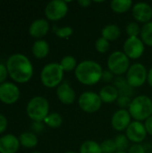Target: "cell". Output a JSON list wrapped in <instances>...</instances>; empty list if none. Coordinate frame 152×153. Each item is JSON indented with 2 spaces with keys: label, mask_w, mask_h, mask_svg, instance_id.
Wrapping results in <instances>:
<instances>
[{
  "label": "cell",
  "mask_w": 152,
  "mask_h": 153,
  "mask_svg": "<svg viewBox=\"0 0 152 153\" xmlns=\"http://www.w3.org/2000/svg\"><path fill=\"white\" fill-rule=\"evenodd\" d=\"M6 68L11 78L17 82L30 81L33 74V66L30 59L22 54H13L6 61Z\"/></svg>",
  "instance_id": "obj_1"
},
{
  "label": "cell",
  "mask_w": 152,
  "mask_h": 153,
  "mask_svg": "<svg viewBox=\"0 0 152 153\" xmlns=\"http://www.w3.org/2000/svg\"><path fill=\"white\" fill-rule=\"evenodd\" d=\"M32 153H40V152H32Z\"/></svg>",
  "instance_id": "obj_43"
},
{
  "label": "cell",
  "mask_w": 152,
  "mask_h": 153,
  "mask_svg": "<svg viewBox=\"0 0 152 153\" xmlns=\"http://www.w3.org/2000/svg\"><path fill=\"white\" fill-rule=\"evenodd\" d=\"M49 30V23L45 19H37L31 22L29 28L30 34L34 38H41Z\"/></svg>",
  "instance_id": "obj_17"
},
{
  "label": "cell",
  "mask_w": 152,
  "mask_h": 153,
  "mask_svg": "<svg viewBox=\"0 0 152 153\" xmlns=\"http://www.w3.org/2000/svg\"><path fill=\"white\" fill-rule=\"evenodd\" d=\"M7 126V119L4 116L0 115V134H2Z\"/></svg>",
  "instance_id": "obj_37"
},
{
  "label": "cell",
  "mask_w": 152,
  "mask_h": 153,
  "mask_svg": "<svg viewBox=\"0 0 152 153\" xmlns=\"http://www.w3.org/2000/svg\"><path fill=\"white\" fill-rule=\"evenodd\" d=\"M32 53L37 58H44L49 53V45L44 39L36 40L32 46Z\"/></svg>",
  "instance_id": "obj_19"
},
{
  "label": "cell",
  "mask_w": 152,
  "mask_h": 153,
  "mask_svg": "<svg viewBox=\"0 0 152 153\" xmlns=\"http://www.w3.org/2000/svg\"><path fill=\"white\" fill-rule=\"evenodd\" d=\"M133 16L138 22L143 24L151 22L152 7L145 2H138L133 5L132 8Z\"/></svg>",
  "instance_id": "obj_14"
},
{
  "label": "cell",
  "mask_w": 152,
  "mask_h": 153,
  "mask_svg": "<svg viewBox=\"0 0 152 153\" xmlns=\"http://www.w3.org/2000/svg\"><path fill=\"white\" fill-rule=\"evenodd\" d=\"M31 129L34 131V132H37V133H39L41 131H43L44 129V126L41 122H33L31 124Z\"/></svg>",
  "instance_id": "obj_36"
},
{
  "label": "cell",
  "mask_w": 152,
  "mask_h": 153,
  "mask_svg": "<svg viewBox=\"0 0 152 153\" xmlns=\"http://www.w3.org/2000/svg\"><path fill=\"white\" fill-rule=\"evenodd\" d=\"M102 100L99 95L94 91H84L78 99V105L80 108L86 113H94L99 110L102 105Z\"/></svg>",
  "instance_id": "obj_8"
},
{
  "label": "cell",
  "mask_w": 152,
  "mask_h": 153,
  "mask_svg": "<svg viewBox=\"0 0 152 153\" xmlns=\"http://www.w3.org/2000/svg\"><path fill=\"white\" fill-rule=\"evenodd\" d=\"M130 59L123 51H115L108 58V70L115 75L122 76L130 68Z\"/></svg>",
  "instance_id": "obj_6"
},
{
  "label": "cell",
  "mask_w": 152,
  "mask_h": 153,
  "mask_svg": "<svg viewBox=\"0 0 152 153\" xmlns=\"http://www.w3.org/2000/svg\"><path fill=\"white\" fill-rule=\"evenodd\" d=\"M64 70L58 63H49L46 65L40 74V79L44 86L47 88L58 87L63 82Z\"/></svg>",
  "instance_id": "obj_4"
},
{
  "label": "cell",
  "mask_w": 152,
  "mask_h": 153,
  "mask_svg": "<svg viewBox=\"0 0 152 153\" xmlns=\"http://www.w3.org/2000/svg\"><path fill=\"white\" fill-rule=\"evenodd\" d=\"M65 153H77V152H66Z\"/></svg>",
  "instance_id": "obj_42"
},
{
  "label": "cell",
  "mask_w": 152,
  "mask_h": 153,
  "mask_svg": "<svg viewBox=\"0 0 152 153\" xmlns=\"http://www.w3.org/2000/svg\"><path fill=\"white\" fill-rule=\"evenodd\" d=\"M67 3L63 0H52L45 8V14L50 21H58L63 19L67 14Z\"/></svg>",
  "instance_id": "obj_9"
},
{
  "label": "cell",
  "mask_w": 152,
  "mask_h": 153,
  "mask_svg": "<svg viewBox=\"0 0 152 153\" xmlns=\"http://www.w3.org/2000/svg\"><path fill=\"white\" fill-rule=\"evenodd\" d=\"M55 32L58 38L66 39V38H69L73 34V28L70 26H64V27H59L56 29Z\"/></svg>",
  "instance_id": "obj_31"
},
{
  "label": "cell",
  "mask_w": 152,
  "mask_h": 153,
  "mask_svg": "<svg viewBox=\"0 0 152 153\" xmlns=\"http://www.w3.org/2000/svg\"><path fill=\"white\" fill-rule=\"evenodd\" d=\"M115 143L117 152H125L129 148V140L125 134H118L115 138Z\"/></svg>",
  "instance_id": "obj_27"
},
{
  "label": "cell",
  "mask_w": 152,
  "mask_h": 153,
  "mask_svg": "<svg viewBox=\"0 0 152 153\" xmlns=\"http://www.w3.org/2000/svg\"><path fill=\"white\" fill-rule=\"evenodd\" d=\"M102 66L96 61L84 60L78 64L74 74L79 82L83 85L97 84L102 78Z\"/></svg>",
  "instance_id": "obj_2"
},
{
  "label": "cell",
  "mask_w": 152,
  "mask_h": 153,
  "mask_svg": "<svg viewBox=\"0 0 152 153\" xmlns=\"http://www.w3.org/2000/svg\"><path fill=\"white\" fill-rule=\"evenodd\" d=\"M132 0H113L110 3V7L116 13H124L133 8Z\"/></svg>",
  "instance_id": "obj_21"
},
{
  "label": "cell",
  "mask_w": 152,
  "mask_h": 153,
  "mask_svg": "<svg viewBox=\"0 0 152 153\" xmlns=\"http://www.w3.org/2000/svg\"><path fill=\"white\" fill-rule=\"evenodd\" d=\"M20 146L19 139L13 134L0 137V153H15Z\"/></svg>",
  "instance_id": "obj_16"
},
{
  "label": "cell",
  "mask_w": 152,
  "mask_h": 153,
  "mask_svg": "<svg viewBox=\"0 0 152 153\" xmlns=\"http://www.w3.org/2000/svg\"><path fill=\"white\" fill-rule=\"evenodd\" d=\"M145 50V45L141 38H127L124 43V53L129 59L140 58Z\"/></svg>",
  "instance_id": "obj_10"
},
{
  "label": "cell",
  "mask_w": 152,
  "mask_h": 153,
  "mask_svg": "<svg viewBox=\"0 0 152 153\" xmlns=\"http://www.w3.org/2000/svg\"><path fill=\"white\" fill-rule=\"evenodd\" d=\"M56 96L58 100L65 105H71L76 99V94L67 81L63 82L56 88Z\"/></svg>",
  "instance_id": "obj_15"
},
{
  "label": "cell",
  "mask_w": 152,
  "mask_h": 153,
  "mask_svg": "<svg viewBox=\"0 0 152 153\" xmlns=\"http://www.w3.org/2000/svg\"><path fill=\"white\" fill-rule=\"evenodd\" d=\"M148 71L141 63H135L130 66L126 73V81L132 88H139L147 81Z\"/></svg>",
  "instance_id": "obj_7"
},
{
  "label": "cell",
  "mask_w": 152,
  "mask_h": 153,
  "mask_svg": "<svg viewBox=\"0 0 152 153\" xmlns=\"http://www.w3.org/2000/svg\"><path fill=\"white\" fill-rule=\"evenodd\" d=\"M78 4L82 7H88L91 4V1L90 0H79L78 1Z\"/></svg>",
  "instance_id": "obj_39"
},
{
  "label": "cell",
  "mask_w": 152,
  "mask_h": 153,
  "mask_svg": "<svg viewBox=\"0 0 152 153\" xmlns=\"http://www.w3.org/2000/svg\"><path fill=\"white\" fill-rule=\"evenodd\" d=\"M151 101H152V98H151Z\"/></svg>",
  "instance_id": "obj_44"
},
{
  "label": "cell",
  "mask_w": 152,
  "mask_h": 153,
  "mask_svg": "<svg viewBox=\"0 0 152 153\" xmlns=\"http://www.w3.org/2000/svg\"><path fill=\"white\" fill-rule=\"evenodd\" d=\"M125 30H126V33L128 35V38L138 37V35L141 34V27L135 22H129L126 26Z\"/></svg>",
  "instance_id": "obj_29"
},
{
  "label": "cell",
  "mask_w": 152,
  "mask_h": 153,
  "mask_svg": "<svg viewBox=\"0 0 152 153\" xmlns=\"http://www.w3.org/2000/svg\"><path fill=\"white\" fill-rule=\"evenodd\" d=\"M80 153H102V151L99 143L92 140H88L82 143Z\"/></svg>",
  "instance_id": "obj_23"
},
{
  "label": "cell",
  "mask_w": 152,
  "mask_h": 153,
  "mask_svg": "<svg viewBox=\"0 0 152 153\" xmlns=\"http://www.w3.org/2000/svg\"><path fill=\"white\" fill-rule=\"evenodd\" d=\"M147 82L150 86L152 87V67L148 71V75H147Z\"/></svg>",
  "instance_id": "obj_40"
},
{
  "label": "cell",
  "mask_w": 152,
  "mask_h": 153,
  "mask_svg": "<svg viewBox=\"0 0 152 153\" xmlns=\"http://www.w3.org/2000/svg\"><path fill=\"white\" fill-rule=\"evenodd\" d=\"M132 123V117L128 109H118L116 111L111 118L112 127L118 132H123L127 129V127Z\"/></svg>",
  "instance_id": "obj_13"
},
{
  "label": "cell",
  "mask_w": 152,
  "mask_h": 153,
  "mask_svg": "<svg viewBox=\"0 0 152 153\" xmlns=\"http://www.w3.org/2000/svg\"><path fill=\"white\" fill-rule=\"evenodd\" d=\"M44 122L47 126H49L51 128H57V127L61 126V125L63 123V118L60 114L54 112V113L48 114V116L45 118Z\"/></svg>",
  "instance_id": "obj_26"
},
{
  "label": "cell",
  "mask_w": 152,
  "mask_h": 153,
  "mask_svg": "<svg viewBox=\"0 0 152 153\" xmlns=\"http://www.w3.org/2000/svg\"><path fill=\"white\" fill-rule=\"evenodd\" d=\"M60 65L62 67V69L64 70V72H72V71H75L78 64L76 59L74 58V56H64L61 61H60Z\"/></svg>",
  "instance_id": "obj_25"
},
{
  "label": "cell",
  "mask_w": 152,
  "mask_h": 153,
  "mask_svg": "<svg viewBox=\"0 0 152 153\" xmlns=\"http://www.w3.org/2000/svg\"><path fill=\"white\" fill-rule=\"evenodd\" d=\"M128 153H146V151L141 143H134L129 148Z\"/></svg>",
  "instance_id": "obj_33"
},
{
  "label": "cell",
  "mask_w": 152,
  "mask_h": 153,
  "mask_svg": "<svg viewBox=\"0 0 152 153\" xmlns=\"http://www.w3.org/2000/svg\"><path fill=\"white\" fill-rule=\"evenodd\" d=\"M144 126L146 128L147 133L152 136V116L149 117L146 121H144Z\"/></svg>",
  "instance_id": "obj_38"
},
{
  "label": "cell",
  "mask_w": 152,
  "mask_h": 153,
  "mask_svg": "<svg viewBox=\"0 0 152 153\" xmlns=\"http://www.w3.org/2000/svg\"><path fill=\"white\" fill-rule=\"evenodd\" d=\"M101 35H102L101 37L108 39V41H112V40L117 39L120 37L121 30H120V28L117 25H116V24H108V25H106L102 29Z\"/></svg>",
  "instance_id": "obj_20"
},
{
  "label": "cell",
  "mask_w": 152,
  "mask_h": 153,
  "mask_svg": "<svg viewBox=\"0 0 152 153\" xmlns=\"http://www.w3.org/2000/svg\"><path fill=\"white\" fill-rule=\"evenodd\" d=\"M116 153H128V152H116Z\"/></svg>",
  "instance_id": "obj_41"
},
{
  "label": "cell",
  "mask_w": 152,
  "mask_h": 153,
  "mask_svg": "<svg viewBox=\"0 0 152 153\" xmlns=\"http://www.w3.org/2000/svg\"><path fill=\"white\" fill-rule=\"evenodd\" d=\"M100 148L102 153H116L117 152L115 141L111 139L103 141L100 143Z\"/></svg>",
  "instance_id": "obj_28"
},
{
  "label": "cell",
  "mask_w": 152,
  "mask_h": 153,
  "mask_svg": "<svg viewBox=\"0 0 152 153\" xmlns=\"http://www.w3.org/2000/svg\"><path fill=\"white\" fill-rule=\"evenodd\" d=\"M99 95L104 103H113L117 100L119 98V91L118 90L111 84H108L101 88L99 92Z\"/></svg>",
  "instance_id": "obj_18"
},
{
  "label": "cell",
  "mask_w": 152,
  "mask_h": 153,
  "mask_svg": "<svg viewBox=\"0 0 152 153\" xmlns=\"http://www.w3.org/2000/svg\"><path fill=\"white\" fill-rule=\"evenodd\" d=\"M140 36L144 45L152 47V21L143 24V26L141 28Z\"/></svg>",
  "instance_id": "obj_24"
},
{
  "label": "cell",
  "mask_w": 152,
  "mask_h": 153,
  "mask_svg": "<svg viewBox=\"0 0 152 153\" xmlns=\"http://www.w3.org/2000/svg\"><path fill=\"white\" fill-rule=\"evenodd\" d=\"M109 47H110L109 41L104 39L103 37L99 38L95 42V48L99 53H106L109 49Z\"/></svg>",
  "instance_id": "obj_30"
},
{
  "label": "cell",
  "mask_w": 152,
  "mask_h": 153,
  "mask_svg": "<svg viewBox=\"0 0 152 153\" xmlns=\"http://www.w3.org/2000/svg\"><path fill=\"white\" fill-rule=\"evenodd\" d=\"M114 78H115V74L113 73H111L109 70L103 71L102 78H101V80L103 82H110L114 81Z\"/></svg>",
  "instance_id": "obj_34"
},
{
  "label": "cell",
  "mask_w": 152,
  "mask_h": 153,
  "mask_svg": "<svg viewBox=\"0 0 152 153\" xmlns=\"http://www.w3.org/2000/svg\"><path fill=\"white\" fill-rule=\"evenodd\" d=\"M27 115L34 122L44 121L49 114V104L47 99L41 96L32 98L27 104Z\"/></svg>",
  "instance_id": "obj_5"
},
{
  "label": "cell",
  "mask_w": 152,
  "mask_h": 153,
  "mask_svg": "<svg viewBox=\"0 0 152 153\" xmlns=\"http://www.w3.org/2000/svg\"><path fill=\"white\" fill-rule=\"evenodd\" d=\"M7 74H8V71H7L6 66L3 64H0V84L4 82V80L7 77Z\"/></svg>",
  "instance_id": "obj_35"
},
{
  "label": "cell",
  "mask_w": 152,
  "mask_h": 153,
  "mask_svg": "<svg viewBox=\"0 0 152 153\" xmlns=\"http://www.w3.org/2000/svg\"><path fill=\"white\" fill-rule=\"evenodd\" d=\"M147 131L144 124L139 121H132L130 126L125 130V135L128 140L133 143H141L147 137Z\"/></svg>",
  "instance_id": "obj_11"
},
{
  "label": "cell",
  "mask_w": 152,
  "mask_h": 153,
  "mask_svg": "<svg viewBox=\"0 0 152 153\" xmlns=\"http://www.w3.org/2000/svg\"><path fill=\"white\" fill-rule=\"evenodd\" d=\"M128 111L134 121H146L152 116L151 99L145 95L135 97L132 100Z\"/></svg>",
  "instance_id": "obj_3"
},
{
  "label": "cell",
  "mask_w": 152,
  "mask_h": 153,
  "mask_svg": "<svg viewBox=\"0 0 152 153\" xmlns=\"http://www.w3.org/2000/svg\"><path fill=\"white\" fill-rule=\"evenodd\" d=\"M20 144L26 148H33L38 144V138L33 133L25 132L22 133L19 137Z\"/></svg>",
  "instance_id": "obj_22"
},
{
  "label": "cell",
  "mask_w": 152,
  "mask_h": 153,
  "mask_svg": "<svg viewBox=\"0 0 152 153\" xmlns=\"http://www.w3.org/2000/svg\"><path fill=\"white\" fill-rule=\"evenodd\" d=\"M20 97L19 88L11 82H4L0 84V100L6 104H12Z\"/></svg>",
  "instance_id": "obj_12"
},
{
  "label": "cell",
  "mask_w": 152,
  "mask_h": 153,
  "mask_svg": "<svg viewBox=\"0 0 152 153\" xmlns=\"http://www.w3.org/2000/svg\"><path fill=\"white\" fill-rule=\"evenodd\" d=\"M116 102H117V105L122 109H126V108H129L132 100H131V97H128V96H119Z\"/></svg>",
  "instance_id": "obj_32"
}]
</instances>
